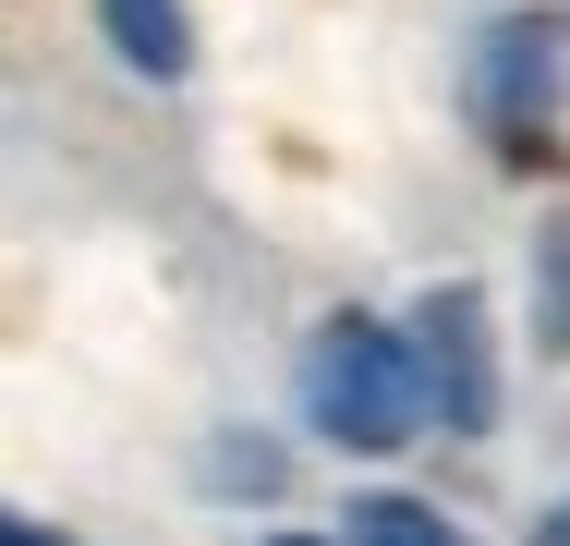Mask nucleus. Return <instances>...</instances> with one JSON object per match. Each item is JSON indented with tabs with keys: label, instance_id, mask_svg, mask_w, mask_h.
Returning a JSON list of instances; mask_svg holds the SVG:
<instances>
[{
	"label": "nucleus",
	"instance_id": "f257e3e1",
	"mask_svg": "<svg viewBox=\"0 0 570 546\" xmlns=\"http://www.w3.org/2000/svg\"><path fill=\"white\" fill-rule=\"evenodd\" d=\"M304 426L328 449H413L438 426L425 413V364H413V328L376 316H328L304 340Z\"/></svg>",
	"mask_w": 570,
	"mask_h": 546
},
{
	"label": "nucleus",
	"instance_id": "f03ea898",
	"mask_svg": "<svg viewBox=\"0 0 570 546\" xmlns=\"http://www.w3.org/2000/svg\"><path fill=\"white\" fill-rule=\"evenodd\" d=\"M559 12H510V25H485V49H473V121L498 134V158H547V134H559Z\"/></svg>",
	"mask_w": 570,
	"mask_h": 546
},
{
	"label": "nucleus",
	"instance_id": "7ed1b4c3",
	"mask_svg": "<svg viewBox=\"0 0 570 546\" xmlns=\"http://www.w3.org/2000/svg\"><path fill=\"white\" fill-rule=\"evenodd\" d=\"M413 364H425V413L438 437H485L498 426V340H485V304L438 280L425 304H413Z\"/></svg>",
	"mask_w": 570,
	"mask_h": 546
},
{
	"label": "nucleus",
	"instance_id": "20e7f679",
	"mask_svg": "<svg viewBox=\"0 0 570 546\" xmlns=\"http://www.w3.org/2000/svg\"><path fill=\"white\" fill-rule=\"evenodd\" d=\"M98 25L121 37V61H134V74H183V61H195L183 0H98Z\"/></svg>",
	"mask_w": 570,
	"mask_h": 546
},
{
	"label": "nucleus",
	"instance_id": "39448f33",
	"mask_svg": "<svg viewBox=\"0 0 570 546\" xmlns=\"http://www.w3.org/2000/svg\"><path fill=\"white\" fill-rule=\"evenodd\" d=\"M341 535L352 546H461V523L425 510V498H401V486H364V498L341 510Z\"/></svg>",
	"mask_w": 570,
	"mask_h": 546
},
{
	"label": "nucleus",
	"instance_id": "423d86ee",
	"mask_svg": "<svg viewBox=\"0 0 570 546\" xmlns=\"http://www.w3.org/2000/svg\"><path fill=\"white\" fill-rule=\"evenodd\" d=\"M534 340H547V352H570V218H547V231H534Z\"/></svg>",
	"mask_w": 570,
	"mask_h": 546
},
{
	"label": "nucleus",
	"instance_id": "0eeeda50",
	"mask_svg": "<svg viewBox=\"0 0 570 546\" xmlns=\"http://www.w3.org/2000/svg\"><path fill=\"white\" fill-rule=\"evenodd\" d=\"M0 546H61V535H49V523H24V510L0 498Z\"/></svg>",
	"mask_w": 570,
	"mask_h": 546
},
{
	"label": "nucleus",
	"instance_id": "6e6552de",
	"mask_svg": "<svg viewBox=\"0 0 570 546\" xmlns=\"http://www.w3.org/2000/svg\"><path fill=\"white\" fill-rule=\"evenodd\" d=\"M534 546H570V510H559V523H547V535H534Z\"/></svg>",
	"mask_w": 570,
	"mask_h": 546
},
{
	"label": "nucleus",
	"instance_id": "1a4fd4ad",
	"mask_svg": "<svg viewBox=\"0 0 570 546\" xmlns=\"http://www.w3.org/2000/svg\"><path fill=\"white\" fill-rule=\"evenodd\" d=\"M267 546H316V535H267Z\"/></svg>",
	"mask_w": 570,
	"mask_h": 546
}]
</instances>
